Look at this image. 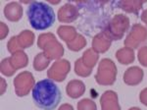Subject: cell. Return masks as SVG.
Here are the masks:
<instances>
[{
    "instance_id": "obj_32",
    "label": "cell",
    "mask_w": 147,
    "mask_h": 110,
    "mask_svg": "<svg viewBox=\"0 0 147 110\" xmlns=\"http://www.w3.org/2000/svg\"><path fill=\"white\" fill-rule=\"evenodd\" d=\"M140 18H141V21H142V22L145 24V25H147V9H146V10H144V11L141 13Z\"/></svg>"
},
{
    "instance_id": "obj_8",
    "label": "cell",
    "mask_w": 147,
    "mask_h": 110,
    "mask_svg": "<svg viewBox=\"0 0 147 110\" xmlns=\"http://www.w3.org/2000/svg\"><path fill=\"white\" fill-rule=\"evenodd\" d=\"M71 71V63L67 59H59L52 64L47 71V77L56 82H64Z\"/></svg>"
},
{
    "instance_id": "obj_6",
    "label": "cell",
    "mask_w": 147,
    "mask_h": 110,
    "mask_svg": "<svg viewBox=\"0 0 147 110\" xmlns=\"http://www.w3.org/2000/svg\"><path fill=\"white\" fill-rule=\"evenodd\" d=\"M14 88L15 92L18 96L23 97L30 94V90H32L35 85L34 77L30 71L21 72L14 79Z\"/></svg>"
},
{
    "instance_id": "obj_18",
    "label": "cell",
    "mask_w": 147,
    "mask_h": 110,
    "mask_svg": "<svg viewBox=\"0 0 147 110\" xmlns=\"http://www.w3.org/2000/svg\"><path fill=\"white\" fill-rule=\"evenodd\" d=\"M57 33L60 37V39L64 40L66 43L73 41L79 35L76 28L73 26H60L57 29Z\"/></svg>"
},
{
    "instance_id": "obj_17",
    "label": "cell",
    "mask_w": 147,
    "mask_h": 110,
    "mask_svg": "<svg viewBox=\"0 0 147 110\" xmlns=\"http://www.w3.org/2000/svg\"><path fill=\"white\" fill-rule=\"evenodd\" d=\"M17 37V43L21 49H26L30 47L34 42V33L30 30H25L23 32H21L18 35H16Z\"/></svg>"
},
{
    "instance_id": "obj_3",
    "label": "cell",
    "mask_w": 147,
    "mask_h": 110,
    "mask_svg": "<svg viewBox=\"0 0 147 110\" xmlns=\"http://www.w3.org/2000/svg\"><path fill=\"white\" fill-rule=\"evenodd\" d=\"M37 46L43 50L45 55L50 60H59L64 55V47L57 40L56 37L51 33L39 35L37 39Z\"/></svg>"
},
{
    "instance_id": "obj_16",
    "label": "cell",
    "mask_w": 147,
    "mask_h": 110,
    "mask_svg": "<svg viewBox=\"0 0 147 110\" xmlns=\"http://www.w3.org/2000/svg\"><path fill=\"white\" fill-rule=\"evenodd\" d=\"M9 59H10L11 65L13 66V68L15 69L16 71L19 70V69L27 67L28 63V55L26 52H24L23 50L16 51L15 53L12 54V56L9 57Z\"/></svg>"
},
{
    "instance_id": "obj_25",
    "label": "cell",
    "mask_w": 147,
    "mask_h": 110,
    "mask_svg": "<svg viewBox=\"0 0 147 110\" xmlns=\"http://www.w3.org/2000/svg\"><path fill=\"white\" fill-rule=\"evenodd\" d=\"M78 110H97V105L90 98H84L78 102Z\"/></svg>"
},
{
    "instance_id": "obj_21",
    "label": "cell",
    "mask_w": 147,
    "mask_h": 110,
    "mask_svg": "<svg viewBox=\"0 0 147 110\" xmlns=\"http://www.w3.org/2000/svg\"><path fill=\"white\" fill-rule=\"evenodd\" d=\"M50 59L46 56L44 52H40L35 55L34 59V69L37 72L45 70L50 64Z\"/></svg>"
},
{
    "instance_id": "obj_30",
    "label": "cell",
    "mask_w": 147,
    "mask_h": 110,
    "mask_svg": "<svg viewBox=\"0 0 147 110\" xmlns=\"http://www.w3.org/2000/svg\"><path fill=\"white\" fill-rule=\"evenodd\" d=\"M58 110H74V107L72 104H69V103H64L59 107Z\"/></svg>"
},
{
    "instance_id": "obj_11",
    "label": "cell",
    "mask_w": 147,
    "mask_h": 110,
    "mask_svg": "<svg viewBox=\"0 0 147 110\" xmlns=\"http://www.w3.org/2000/svg\"><path fill=\"white\" fill-rule=\"evenodd\" d=\"M113 40L107 35V33L102 31L101 33H98L92 39L91 48L96 51L97 53H105L110 48Z\"/></svg>"
},
{
    "instance_id": "obj_14",
    "label": "cell",
    "mask_w": 147,
    "mask_h": 110,
    "mask_svg": "<svg viewBox=\"0 0 147 110\" xmlns=\"http://www.w3.org/2000/svg\"><path fill=\"white\" fill-rule=\"evenodd\" d=\"M85 85L80 80H72L66 86V92L71 98H79L84 94Z\"/></svg>"
},
{
    "instance_id": "obj_10",
    "label": "cell",
    "mask_w": 147,
    "mask_h": 110,
    "mask_svg": "<svg viewBox=\"0 0 147 110\" xmlns=\"http://www.w3.org/2000/svg\"><path fill=\"white\" fill-rule=\"evenodd\" d=\"M144 77V72L141 68H139L138 66H131L129 68H127L125 72L124 73V83L127 86H134L139 85Z\"/></svg>"
},
{
    "instance_id": "obj_7",
    "label": "cell",
    "mask_w": 147,
    "mask_h": 110,
    "mask_svg": "<svg viewBox=\"0 0 147 110\" xmlns=\"http://www.w3.org/2000/svg\"><path fill=\"white\" fill-rule=\"evenodd\" d=\"M147 39V29L139 24L132 25L131 30L125 39V47L136 49L139 46V44L144 42Z\"/></svg>"
},
{
    "instance_id": "obj_31",
    "label": "cell",
    "mask_w": 147,
    "mask_h": 110,
    "mask_svg": "<svg viewBox=\"0 0 147 110\" xmlns=\"http://www.w3.org/2000/svg\"><path fill=\"white\" fill-rule=\"evenodd\" d=\"M0 80H1V94H3L5 90L7 88V83L5 82V80L3 78H0Z\"/></svg>"
},
{
    "instance_id": "obj_27",
    "label": "cell",
    "mask_w": 147,
    "mask_h": 110,
    "mask_svg": "<svg viewBox=\"0 0 147 110\" xmlns=\"http://www.w3.org/2000/svg\"><path fill=\"white\" fill-rule=\"evenodd\" d=\"M7 48H8V51L10 52L11 54L15 53L16 51H19V50H22L19 47V45L17 43V37L16 35L12 37L10 40L8 41V44H7Z\"/></svg>"
},
{
    "instance_id": "obj_26",
    "label": "cell",
    "mask_w": 147,
    "mask_h": 110,
    "mask_svg": "<svg viewBox=\"0 0 147 110\" xmlns=\"http://www.w3.org/2000/svg\"><path fill=\"white\" fill-rule=\"evenodd\" d=\"M137 58H138L139 63L142 66L147 67V46H143L141 48H139Z\"/></svg>"
},
{
    "instance_id": "obj_1",
    "label": "cell",
    "mask_w": 147,
    "mask_h": 110,
    "mask_svg": "<svg viewBox=\"0 0 147 110\" xmlns=\"http://www.w3.org/2000/svg\"><path fill=\"white\" fill-rule=\"evenodd\" d=\"M32 100L42 110H54L62 99L60 88L50 79H43L35 83L32 92Z\"/></svg>"
},
{
    "instance_id": "obj_2",
    "label": "cell",
    "mask_w": 147,
    "mask_h": 110,
    "mask_svg": "<svg viewBox=\"0 0 147 110\" xmlns=\"http://www.w3.org/2000/svg\"><path fill=\"white\" fill-rule=\"evenodd\" d=\"M27 16L30 25L37 31L46 30L55 22L53 8L44 2L32 1L27 9Z\"/></svg>"
},
{
    "instance_id": "obj_5",
    "label": "cell",
    "mask_w": 147,
    "mask_h": 110,
    "mask_svg": "<svg viewBox=\"0 0 147 110\" xmlns=\"http://www.w3.org/2000/svg\"><path fill=\"white\" fill-rule=\"evenodd\" d=\"M118 75V69L113 60L104 58L100 60L97 68V73L94 78L98 85L112 86L116 82Z\"/></svg>"
},
{
    "instance_id": "obj_33",
    "label": "cell",
    "mask_w": 147,
    "mask_h": 110,
    "mask_svg": "<svg viewBox=\"0 0 147 110\" xmlns=\"http://www.w3.org/2000/svg\"><path fill=\"white\" fill-rule=\"evenodd\" d=\"M129 110H141L139 107H136V106H134V107H131V108H129Z\"/></svg>"
},
{
    "instance_id": "obj_29",
    "label": "cell",
    "mask_w": 147,
    "mask_h": 110,
    "mask_svg": "<svg viewBox=\"0 0 147 110\" xmlns=\"http://www.w3.org/2000/svg\"><path fill=\"white\" fill-rule=\"evenodd\" d=\"M139 100L143 105L147 106V88H143L139 94Z\"/></svg>"
},
{
    "instance_id": "obj_20",
    "label": "cell",
    "mask_w": 147,
    "mask_h": 110,
    "mask_svg": "<svg viewBox=\"0 0 147 110\" xmlns=\"http://www.w3.org/2000/svg\"><path fill=\"white\" fill-rule=\"evenodd\" d=\"M80 58H82L84 66L92 70L94 68V66L97 64V62H98L99 54L96 51H94L92 48H88L84 52V54H82V56Z\"/></svg>"
},
{
    "instance_id": "obj_9",
    "label": "cell",
    "mask_w": 147,
    "mask_h": 110,
    "mask_svg": "<svg viewBox=\"0 0 147 110\" xmlns=\"http://www.w3.org/2000/svg\"><path fill=\"white\" fill-rule=\"evenodd\" d=\"M80 16L77 6L72 3H66L58 10V20L62 23L75 22Z\"/></svg>"
},
{
    "instance_id": "obj_12",
    "label": "cell",
    "mask_w": 147,
    "mask_h": 110,
    "mask_svg": "<svg viewBox=\"0 0 147 110\" xmlns=\"http://www.w3.org/2000/svg\"><path fill=\"white\" fill-rule=\"evenodd\" d=\"M100 105L102 110H121L118 94L114 90H106L102 94Z\"/></svg>"
},
{
    "instance_id": "obj_24",
    "label": "cell",
    "mask_w": 147,
    "mask_h": 110,
    "mask_svg": "<svg viewBox=\"0 0 147 110\" xmlns=\"http://www.w3.org/2000/svg\"><path fill=\"white\" fill-rule=\"evenodd\" d=\"M0 71H1L2 75L6 76V77H12L14 74L16 73V70L13 68V66L10 63V59L8 58H4L1 61L0 64Z\"/></svg>"
},
{
    "instance_id": "obj_22",
    "label": "cell",
    "mask_w": 147,
    "mask_h": 110,
    "mask_svg": "<svg viewBox=\"0 0 147 110\" xmlns=\"http://www.w3.org/2000/svg\"><path fill=\"white\" fill-rule=\"evenodd\" d=\"M86 44H87V41H86V39H85V37L82 35H80L79 33L78 37H76L73 41L68 42L67 46H68V48L70 50H72V51L78 52L84 48Z\"/></svg>"
},
{
    "instance_id": "obj_13",
    "label": "cell",
    "mask_w": 147,
    "mask_h": 110,
    "mask_svg": "<svg viewBox=\"0 0 147 110\" xmlns=\"http://www.w3.org/2000/svg\"><path fill=\"white\" fill-rule=\"evenodd\" d=\"M4 15L10 22H18L23 17V7L19 2H10L4 8Z\"/></svg>"
},
{
    "instance_id": "obj_15",
    "label": "cell",
    "mask_w": 147,
    "mask_h": 110,
    "mask_svg": "<svg viewBox=\"0 0 147 110\" xmlns=\"http://www.w3.org/2000/svg\"><path fill=\"white\" fill-rule=\"evenodd\" d=\"M116 58L119 63L123 65H129V64L134 63L136 59V54H134V49L129 48V47H123L117 50L116 52Z\"/></svg>"
},
{
    "instance_id": "obj_4",
    "label": "cell",
    "mask_w": 147,
    "mask_h": 110,
    "mask_svg": "<svg viewBox=\"0 0 147 110\" xmlns=\"http://www.w3.org/2000/svg\"><path fill=\"white\" fill-rule=\"evenodd\" d=\"M129 28V19L124 14H117L108 21L104 26L103 32L112 40H120L123 39L125 33Z\"/></svg>"
},
{
    "instance_id": "obj_28",
    "label": "cell",
    "mask_w": 147,
    "mask_h": 110,
    "mask_svg": "<svg viewBox=\"0 0 147 110\" xmlns=\"http://www.w3.org/2000/svg\"><path fill=\"white\" fill-rule=\"evenodd\" d=\"M0 29H1V35H0V39H4L5 37L8 35L9 33V28L6 24H4L3 22L0 23Z\"/></svg>"
},
{
    "instance_id": "obj_23",
    "label": "cell",
    "mask_w": 147,
    "mask_h": 110,
    "mask_svg": "<svg viewBox=\"0 0 147 110\" xmlns=\"http://www.w3.org/2000/svg\"><path fill=\"white\" fill-rule=\"evenodd\" d=\"M75 73L78 76H80V77L86 78L91 75L92 70L91 69H88L87 67H85L84 64L82 63V58H79L75 62Z\"/></svg>"
},
{
    "instance_id": "obj_19",
    "label": "cell",
    "mask_w": 147,
    "mask_h": 110,
    "mask_svg": "<svg viewBox=\"0 0 147 110\" xmlns=\"http://www.w3.org/2000/svg\"><path fill=\"white\" fill-rule=\"evenodd\" d=\"M146 1H119L116 3V7H119L122 10H124L127 13L137 14L143 6V4Z\"/></svg>"
}]
</instances>
